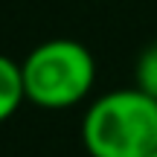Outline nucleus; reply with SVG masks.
<instances>
[{"label": "nucleus", "mask_w": 157, "mask_h": 157, "mask_svg": "<svg viewBox=\"0 0 157 157\" xmlns=\"http://www.w3.org/2000/svg\"><path fill=\"white\" fill-rule=\"evenodd\" d=\"M23 102H26V87L21 64L9 56H0V122H6Z\"/></svg>", "instance_id": "7ed1b4c3"}, {"label": "nucleus", "mask_w": 157, "mask_h": 157, "mask_svg": "<svg viewBox=\"0 0 157 157\" xmlns=\"http://www.w3.org/2000/svg\"><path fill=\"white\" fill-rule=\"evenodd\" d=\"M134 87H140L143 93H148L151 99H157V41L148 44L146 50L140 52L134 67Z\"/></svg>", "instance_id": "20e7f679"}, {"label": "nucleus", "mask_w": 157, "mask_h": 157, "mask_svg": "<svg viewBox=\"0 0 157 157\" xmlns=\"http://www.w3.org/2000/svg\"><path fill=\"white\" fill-rule=\"evenodd\" d=\"M148 157H157V151H151V154H148Z\"/></svg>", "instance_id": "39448f33"}, {"label": "nucleus", "mask_w": 157, "mask_h": 157, "mask_svg": "<svg viewBox=\"0 0 157 157\" xmlns=\"http://www.w3.org/2000/svg\"><path fill=\"white\" fill-rule=\"evenodd\" d=\"M26 102L41 108H73L96 82L93 52L73 38H50L21 61Z\"/></svg>", "instance_id": "f03ea898"}, {"label": "nucleus", "mask_w": 157, "mask_h": 157, "mask_svg": "<svg viewBox=\"0 0 157 157\" xmlns=\"http://www.w3.org/2000/svg\"><path fill=\"white\" fill-rule=\"evenodd\" d=\"M90 157H148L157 151V99L140 87L99 96L82 119Z\"/></svg>", "instance_id": "f257e3e1"}]
</instances>
